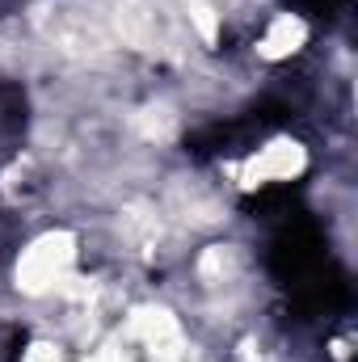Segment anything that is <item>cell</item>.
Wrapping results in <instances>:
<instances>
[{
  "label": "cell",
  "instance_id": "obj_1",
  "mask_svg": "<svg viewBox=\"0 0 358 362\" xmlns=\"http://www.w3.org/2000/svg\"><path fill=\"white\" fill-rule=\"evenodd\" d=\"M25 122V97L13 85H0V139H13Z\"/></svg>",
  "mask_w": 358,
  "mask_h": 362
}]
</instances>
